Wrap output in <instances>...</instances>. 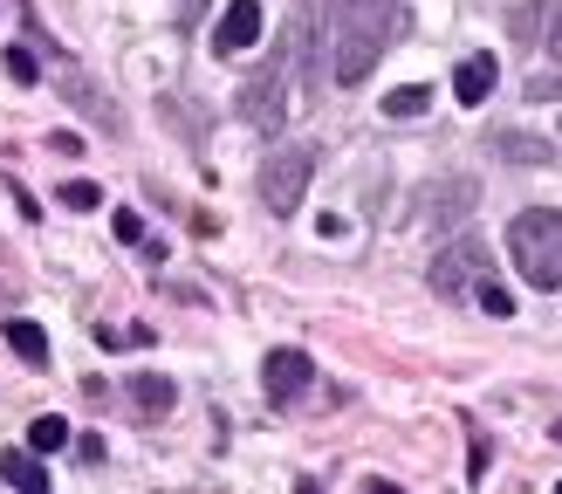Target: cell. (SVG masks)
Instances as JSON below:
<instances>
[{"instance_id": "4", "label": "cell", "mask_w": 562, "mask_h": 494, "mask_svg": "<svg viewBox=\"0 0 562 494\" xmlns=\"http://www.w3.org/2000/svg\"><path fill=\"white\" fill-rule=\"evenodd\" d=\"M308 179H316V145H281L268 165H261V200L268 213H295Z\"/></svg>"}, {"instance_id": "10", "label": "cell", "mask_w": 562, "mask_h": 494, "mask_svg": "<svg viewBox=\"0 0 562 494\" xmlns=\"http://www.w3.org/2000/svg\"><path fill=\"white\" fill-rule=\"evenodd\" d=\"M494 82H501L494 55H467V63L453 69V97H460V103H487V97H494Z\"/></svg>"}, {"instance_id": "15", "label": "cell", "mask_w": 562, "mask_h": 494, "mask_svg": "<svg viewBox=\"0 0 562 494\" xmlns=\"http://www.w3.org/2000/svg\"><path fill=\"white\" fill-rule=\"evenodd\" d=\"M27 447H35V453H55V447H69V426L55 419V412H42V419L27 426Z\"/></svg>"}, {"instance_id": "14", "label": "cell", "mask_w": 562, "mask_h": 494, "mask_svg": "<svg viewBox=\"0 0 562 494\" xmlns=\"http://www.w3.org/2000/svg\"><path fill=\"white\" fill-rule=\"evenodd\" d=\"M418 110H432V90H426V82H412V90H391V97H384V117H418Z\"/></svg>"}, {"instance_id": "20", "label": "cell", "mask_w": 562, "mask_h": 494, "mask_svg": "<svg viewBox=\"0 0 562 494\" xmlns=\"http://www.w3.org/2000/svg\"><path fill=\"white\" fill-rule=\"evenodd\" d=\"M549 55L562 63V0H555V14H549Z\"/></svg>"}, {"instance_id": "19", "label": "cell", "mask_w": 562, "mask_h": 494, "mask_svg": "<svg viewBox=\"0 0 562 494\" xmlns=\"http://www.w3.org/2000/svg\"><path fill=\"white\" fill-rule=\"evenodd\" d=\"M110 227H117V240H145V220H137V206H124V213H110Z\"/></svg>"}, {"instance_id": "1", "label": "cell", "mask_w": 562, "mask_h": 494, "mask_svg": "<svg viewBox=\"0 0 562 494\" xmlns=\"http://www.w3.org/2000/svg\"><path fill=\"white\" fill-rule=\"evenodd\" d=\"M398 35H405V8H398V0H344V14H336V63H329V76L344 82V90H357Z\"/></svg>"}, {"instance_id": "21", "label": "cell", "mask_w": 562, "mask_h": 494, "mask_svg": "<svg viewBox=\"0 0 562 494\" xmlns=\"http://www.w3.org/2000/svg\"><path fill=\"white\" fill-rule=\"evenodd\" d=\"M549 439H555V447H562V419H555V433H549Z\"/></svg>"}, {"instance_id": "7", "label": "cell", "mask_w": 562, "mask_h": 494, "mask_svg": "<svg viewBox=\"0 0 562 494\" xmlns=\"http://www.w3.org/2000/svg\"><path fill=\"white\" fill-rule=\"evenodd\" d=\"M261 384H268V398H274V405H295V398L308 392V384H316V364H308L302 350H268Z\"/></svg>"}, {"instance_id": "13", "label": "cell", "mask_w": 562, "mask_h": 494, "mask_svg": "<svg viewBox=\"0 0 562 494\" xmlns=\"http://www.w3.org/2000/svg\"><path fill=\"white\" fill-rule=\"evenodd\" d=\"M8 350L21 357V364H48V337H42V323L14 316V323H8Z\"/></svg>"}, {"instance_id": "18", "label": "cell", "mask_w": 562, "mask_h": 494, "mask_svg": "<svg viewBox=\"0 0 562 494\" xmlns=\"http://www.w3.org/2000/svg\"><path fill=\"white\" fill-rule=\"evenodd\" d=\"M8 76H14V82H35V76H42V63L27 55V42H21V48H8Z\"/></svg>"}, {"instance_id": "17", "label": "cell", "mask_w": 562, "mask_h": 494, "mask_svg": "<svg viewBox=\"0 0 562 494\" xmlns=\"http://www.w3.org/2000/svg\"><path fill=\"white\" fill-rule=\"evenodd\" d=\"M473 302H481V310H487V316H508V310H515V295H508V289H501V282H494V274H481V289H473Z\"/></svg>"}, {"instance_id": "11", "label": "cell", "mask_w": 562, "mask_h": 494, "mask_svg": "<svg viewBox=\"0 0 562 494\" xmlns=\"http://www.w3.org/2000/svg\"><path fill=\"white\" fill-rule=\"evenodd\" d=\"M172 398H179V392H172V378H165V371H137V378H131V405L145 412V419H165V412H172Z\"/></svg>"}, {"instance_id": "3", "label": "cell", "mask_w": 562, "mask_h": 494, "mask_svg": "<svg viewBox=\"0 0 562 494\" xmlns=\"http://www.w3.org/2000/svg\"><path fill=\"white\" fill-rule=\"evenodd\" d=\"M481 274H494V261H487V247L467 234V240H453V247H439V255H432L426 282H432V295H446V302H467L473 289H481Z\"/></svg>"}, {"instance_id": "16", "label": "cell", "mask_w": 562, "mask_h": 494, "mask_svg": "<svg viewBox=\"0 0 562 494\" xmlns=\"http://www.w3.org/2000/svg\"><path fill=\"white\" fill-rule=\"evenodd\" d=\"M63 206H69V213H97V206H103V186H97V179H69V186H63Z\"/></svg>"}, {"instance_id": "5", "label": "cell", "mask_w": 562, "mask_h": 494, "mask_svg": "<svg viewBox=\"0 0 562 494\" xmlns=\"http://www.w3.org/2000/svg\"><path fill=\"white\" fill-rule=\"evenodd\" d=\"M281 82H289V63H281V55H268V63L240 82V117L255 124V131H274L281 117H289V103H281Z\"/></svg>"}, {"instance_id": "2", "label": "cell", "mask_w": 562, "mask_h": 494, "mask_svg": "<svg viewBox=\"0 0 562 494\" xmlns=\"http://www.w3.org/2000/svg\"><path fill=\"white\" fill-rule=\"evenodd\" d=\"M508 255H515V268H521L528 289L555 295L562 289V213H549V206L515 213L508 220Z\"/></svg>"}, {"instance_id": "9", "label": "cell", "mask_w": 562, "mask_h": 494, "mask_svg": "<svg viewBox=\"0 0 562 494\" xmlns=\"http://www.w3.org/2000/svg\"><path fill=\"white\" fill-rule=\"evenodd\" d=\"M0 481L21 487V494H48V467H42L35 447H8V453H0Z\"/></svg>"}, {"instance_id": "12", "label": "cell", "mask_w": 562, "mask_h": 494, "mask_svg": "<svg viewBox=\"0 0 562 494\" xmlns=\"http://www.w3.org/2000/svg\"><path fill=\"white\" fill-rule=\"evenodd\" d=\"M494 151H501V158H515V165H549V158H555L549 137H528V131H501V137H494Z\"/></svg>"}, {"instance_id": "6", "label": "cell", "mask_w": 562, "mask_h": 494, "mask_svg": "<svg viewBox=\"0 0 562 494\" xmlns=\"http://www.w3.org/2000/svg\"><path fill=\"white\" fill-rule=\"evenodd\" d=\"M473 200H481L473 179H439V186H426L412 200V220H418V227H460V220L473 213Z\"/></svg>"}, {"instance_id": "8", "label": "cell", "mask_w": 562, "mask_h": 494, "mask_svg": "<svg viewBox=\"0 0 562 494\" xmlns=\"http://www.w3.org/2000/svg\"><path fill=\"white\" fill-rule=\"evenodd\" d=\"M261 42V0H227V14L213 27V55H247Z\"/></svg>"}]
</instances>
